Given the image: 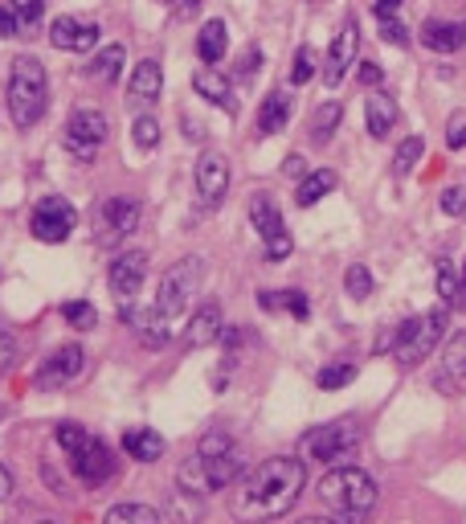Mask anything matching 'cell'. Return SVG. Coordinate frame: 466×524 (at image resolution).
I'll return each instance as SVG.
<instances>
[{
  "instance_id": "obj_1",
  "label": "cell",
  "mask_w": 466,
  "mask_h": 524,
  "mask_svg": "<svg viewBox=\"0 0 466 524\" xmlns=\"http://www.w3.org/2000/svg\"><path fill=\"white\" fill-rule=\"evenodd\" d=\"M303 487H307V463L291 455H274L237 479V492L229 495V512L242 524L274 520L299 504Z\"/></svg>"
},
{
  "instance_id": "obj_2",
  "label": "cell",
  "mask_w": 466,
  "mask_h": 524,
  "mask_svg": "<svg viewBox=\"0 0 466 524\" xmlns=\"http://www.w3.org/2000/svg\"><path fill=\"white\" fill-rule=\"evenodd\" d=\"M9 119L17 127H33L41 115H46L49 103V82H46V66L37 58H17L9 70Z\"/></svg>"
},
{
  "instance_id": "obj_3",
  "label": "cell",
  "mask_w": 466,
  "mask_h": 524,
  "mask_svg": "<svg viewBox=\"0 0 466 524\" xmlns=\"http://www.w3.org/2000/svg\"><path fill=\"white\" fill-rule=\"evenodd\" d=\"M320 500L336 512H369L377 504V484L360 467H331L320 479Z\"/></svg>"
},
{
  "instance_id": "obj_4",
  "label": "cell",
  "mask_w": 466,
  "mask_h": 524,
  "mask_svg": "<svg viewBox=\"0 0 466 524\" xmlns=\"http://www.w3.org/2000/svg\"><path fill=\"white\" fill-rule=\"evenodd\" d=\"M446 320H450V308L442 303V308L426 311V316H409L405 324H397V349L393 352H397L401 365L426 360L437 349V340L446 336Z\"/></svg>"
},
{
  "instance_id": "obj_5",
  "label": "cell",
  "mask_w": 466,
  "mask_h": 524,
  "mask_svg": "<svg viewBox=\"0 0 466 524\" xmlns=\"http://www.w3.org/2000/svg\"><path fill=\"white\" fill-rule=\"evenodd\" d=\"M201 279H204V262H201V258H180L172 271L160 279V295H155V308L164 311L168 320H176V316L188 308V300L196 295Z\"/></svg>"
},
{
  "instance_id": "obj_6",
  "label": "cell",
  "mask_w": 466,
  "mask_h": 524,
  "mask_svg": "<svg viewBox=\"0 0 466 524\" xmlns=\"http://www.w3.org/2000/svg\"><path fill=\"white\" fill-rule=\"evenodd\" d=\"M139 230V201L136 197H107L95 209V238L103 246H119Z\"/></svg>"
},
{
  "instance_id": "obj_7",
  "label": "cell",
  "mask_w": 466,
  "mask_h": 524,
  "mask_svg": "<svg viewBox=\"0 0 466 524\" xmlns=\"http://www.w3.org/2000/svg\"><path fill=\"white\" fill-rule=\"evenodd\" d=\"M311 459L320 463H336V459H348L352 451L360 447V427L356 422H331V427H315L307 438H303Z\"/></svg>"
},
{
  "instance_id": "obj_8",
  "label": "cell",
  "mask_w": 466,
  "mask_h": 524,
  "mask_svg": "<svg viewBox=\"0 0 466 524\" xmlns=\"http://www.w3.org/2000/svg\"><path fill=\"white\" fill-rule=\"evenodd\" d=\"M29 230L37 242H49V246L66 242L70 230H74V205H70L66 197H46V201L33 209Z\"/></svg>"
},
{
  "instance_id": "obj_9",
  "label": "cell",
  "mask_w": 466,
  "mask_h": 524,
  "mask_svg": "<svg viewBox=\"0 0 466 524\" xmlns=\"http://www.w3.org/2000/svg\"><path fill=\"white\" fill-rule=\"evenodd\" d=\"M103 139H107V119H103V111H74V115H70L66 148L78 156V160H90Z\"/></svg>"
},
{
  "instance_id": "obj_10",
  "label": "cell",
  "mask_w": 466,
  "mask_h": 524,
  "mask_svg": "<svg viewBox=\"0 0 466 524\" xmlns=\"http://www.w3.org/2000/svg\"><path fill=\"white\" fill-rule=\"evenodd\" d=\"M356 41H360L356 17H348L340 25V33H336V41H331V49H328V66H323V82H328V87H340L348 66H356Z\"/></svg>"
},
{
  "instance_id": "obj_11",
  "label": "cell",
  "mask_w": 466,
  "mask_h": 524,
  "mask_svg": "<svg viewBox=\"0 0 466 524\" xmlns=\"http://www.w3.org/2000/svg\"><path fill=\"white\" fill-rule=\"evenodd\" d=\"M87 369V352L78 349V344H62L54 357H46V365L37 369V385L46 389H58V385H70L78 381V373Z\"/></svg>"
},
{
  "instance_id": "obj_12",
  "label": "cell",
  "mask_w": 466,
  "mask_h": 524,
  "mask_svg": "<svg viewBox=\"0 0 466 524\" xmlns=\"http://www.w3.org/2000/svg\"><path fill=\"white\" fill-rule=\"evenodd\" d=\"M107 279H111V292H115L119 300H131L147 279V254L144 250H123L119 258H111Z\"/></svg>"
},
{
  "instance_id": "obj_13",
  "label": "cell",
  "mask_w": 466,
  "mask_h": 524,
  "mask_svg": "<svg viewBox=\"0 0 466 524\" xmlns=\"http://www.w3.org/2000/svg\"><path fill=\"white\" fill-rule=\"evenodd\" d=\"M196 193H201L204 205H217L225 193H229V160L221 152H204L196 160Z\"/></svg>"
},
{
  "instance_id": "obj_14",
  "label": "cell",
  "mask_w": 466,
  "mask_h": 524,
  "mask_svg": "<svg viewBox=\"0 0 466 524\" xmlns=\"http://www.w3.org/2000/svg\"><path fill=\"white\" fill-rule=\"evenodd\" d=\"M49 41L58 49H66V54H82V49H90L98 41V25L95 21H78V17H58L49 25Z\"/></svg>"
},
{
  "instance_id": "obj_15",
  "label": "cell",
  "mask_w": 466,
  "mask_h": 524,
  "mask_svg": "<svg viewBox=\"0 0 466 524\" xmlns=\"http://www.w3.org/2000/svg\"><path fill=\"white\" fill-rule=\"evenodd\" d=\"M70 459H74V471H78V479H82V484H103V479L115 471L111 447H107V443H98V438H90L87 447L78 451V455H70Z\"/></svg>"
},
{
  "instance_id": "obj_16",
  "label": "cell",
  "mask_w": 466,
  "mask_h": 524,
  "mask_svg": "<svg viewBox=\"0 0 466 524\" xmlns=\"http://www.w3.org/2000/svg\"><path fill=\"white\" fill-rule=\"evenodd\" d=\"M201 463H204V479H209V492L233 487L237 479L245 476V459H242V451H237V447L225 451V455H209V459L201 455Z\"/></svg>"
},
{
  "instance_id": "obj_17",
  "label": "cell",
  "mask_w": 466,
  "mask_h": 524,
  "mask_svg": "<svg viewBox=\"0 0 466 524\" xmlns=\"http://www.w3.org/2000/svg\"><path fill=\"white\" fill-rule=\"evenodd\" d=\"M193 90L201 98H209L213 107H221V111H237V98H233V87H229V78L221 74V70H213V66H201L193 74Z\"/></svg>"
},
{
  "instance_id": "obj_18",
  "label": "cell",
  "mask_w": 466,
  "mask_h": 524,
  "mask_svg": "<svg viewBox=\"0 0 466 524\" xmlns=\"http://www.w3.org/2000/svg\"><path fill=\"white\" fill-rule=\"evenodd\" d=\"M123 320H127V324H136L139 340H144L147 349H160V344H168V340H172V320H168L160 308H152V311H131V308H123Z\"/></svg>"
},
{
  "instance_id": "obj_19",
  "label": "cell",
  "mask_w": 466,
  "mask_h": 524,
  "mask_svg": "<svg viewBox=\"0 0 466 524\" xmlns=\"http://www.w3.org/2000/svg\"><path fill=\"white\" fill-rule=\"evenodd\" d=\"M421 46L434 49V54H454L466 46V25L462 21H426L421 25Z\"/></svg>"
},
{
  "instance_id": "obj_20",
  "label": "cell",
  "mask_w": 466,
  "mask_h": 524,
  "mask_svg": "<svg viewBox=\"0 0 466 524\" xmlns=\"http://www.w3.org/2000/svg\"><path fill=\"white\" fill-rule=\"evenodd\" d=\"M364 123H369L372 139H388V131L397 127V103H393V95L372 90V95L364 98Z\"/></svg>"
},
{
  "instance_id": "obj_21",
  "label": "cell",
  "mask_w": 466,
  "mask_h": 524,
  "mask_svg": "<svg viewBox=\"0 0 466 524\" xmlns=\"http://www.w3.org/2000/svg\"><path fill=\"white\" fill-rule=\"evenodd\" d=\"M221 332H225V324H221V308H217V303H204V308H196L193 320H188L185 344H188V349H204V344L221 340Z\"/></svg>"
},
{
  "instance_id": "obj_22",
  "label": "cell",
  "mask_w": 466,
  "mask_h": 524,
  "mask_svg": "<svg viewBox=\"0 0 466 524\" xmlns=\"http://www.w3.org/2000/svg\"><path fill=\"white\" fill-rule=\"evenodd\" d=\"M160 90H164V70H160V62L144 58L136 70H131V82H127V95L136 98V103H155L160 98Z\"/></svg>"
},
{
  "instance_id": "obj_23",
  "label": "cell",
  "mask_w": 466,
  "mask_h": 524,
  "mask_svg": "<svg viewBox=\"0 0 466 524\" xmlns=\"http://www.w3.org/2000/svg\"><path fill=\"white\" fill-rule=\"evenodd\" d=\"M291 111H295V98L287 95V90H270V95L262 98V107H258V131H262V136L282 131L287 119H291Z\"/></svg>"
},
{
  "instance_id": "obj_24",
  "label": "cell",
  "mask_w": 466,
  "mask_h": 524,
  "mask_svg": "<svg viewBox=\"0 0 466 524\" xmlns=\"http://www.w3.org/2000/svg\"><path fill=\"white\" fill-rule=\"evenodd\" d=\"M250 222H254V230L262 233V242H270V238L287 233L279 205H274V197H266V193H254V197H250Z\"/></svg>"
},
{
  "instance_id": "obj_25",
  "label": "cell",
  "mask_w": 466,
  "mask_h": 524,
  "mask_svg": "<svg viewBox=\"0 0 466 524\" xmlns=\"http://www.w3.org/2000/svg\"><path fill=\"white\" fill-rule=\"evenodd\" d=\"M225 49H229V30H225V21H204L201 33H196V54H201L204 66H217L225 58Z\"/></svg>"
},
{
  "instance_id": "obj_26",
  "label": "cell",
  "mask_w": 466,
  "mask_h": 524,
  "mask_svg": "<svg viewBox=\"0 0 466 524\" xmlns=\"http://www.w3.org/2000/svg\"><path fill=\"white\" fill-rule=\"evenodd\" d=\"M123 451L131 459H139V463H155V459L164 455V438L155 435L152 427H131L123 435Z\"/></svg>"
},
{
  "instance_id": "obj_27",
  "label": "cell",
  "mask_w": 466,
  "mask_h": 524,
  "mask_svg": "<svg viewBox=\"0 0 466 524\" xmlns=\"http://www.w3.org/2000/svg\"><path fill=\"white\" fill-rule=\"evenodd\" d=\"M123 62H127V49L115 41V46L98 49V54H95V62L87 66V74L95 78V82H103V87H115V82H119V74H123Z\"/></svg>"
},
{
  "instance_id": "obj_28",
  "label": "cell",
  "mask_w": 466,
  "mask_h": 524,
  "mask_svg": "<svg viewBox=\"0 0 466 524\" xmlns=\"http://www.w3.org/2000/svg\"><path fill=\"white\" fill-rule=\"evenodd\" d=\"M331 189H336V173H331V168H315V173H307L299 181V193H295V201H299L303 209H311V205L323 201Z\"/></svg>"
},
{
  "instance_id": "obj_29",
  "label": "cell",
  "mask_w": 466,
  "mask_h": 524,
  "mask_svg": "<svg viewBox=\"0 0 466 524\" xmlns=\"http://www.w3.org/2000/svg\"><path fill=\"white\" fill-rule=\"evenodd\" d=\"M168 516L176 524H196L204 516V500L196 492H185V487H176L172 500H168Z\"/></svg>"
},
{
  "instance_id": "obj_30",
  "label": "cell",
  "mask_w": 466,
  "mask_h": 524,
  "mask_svg": "<svg viewBox=\"0 0 466 524\" xmlns=\"http://www.w3.org/2000/svg\"><path fill=\"white\" fill-rule=\"evenodd\" d=\"M103 524H160V512L152 504H115L107 508Z\"/></svg>"
},
{
  "instance_id": "obj_31",
  "label": "cell",
  "mask_w": 466,
  "mask_h": 524,
  "mask_svg": "<svg viewBox=\"0 0 466 524\" xmlns=\"http://www.w3.org/2000/svg\"><path fill=\"white\" fill-rule=\"evenodd\" d=\"M340 119H344V107L336 103V98H331V103H323V107L315 111V119H311V139H315V144H328L331 131L340 127Z\"/></svg>"
},
{
  "instance_id": "obj_32",
  "label": "cell",
  "mask_w": 466,
  "mask_h": 524,
  "mask_svg": "<svg viewBox=\"0 0 466 524\" xmlns=\"http://www.w3.org/2000/svg\"><path fill=\"white\" fill-rule=\"evenodd\" d=\"M62 320L78 332H90L98 324V311H95V303H87V300H70V303H62Z\"/></svg>"
},
{
  "instance_id": "obj_33",
  "label": "cell",
  "mask_w": 466,
  "mask_h": 524,
  "mask_svg": "<svg viewBox=\"0 0 466 524\" xmlns=\"http://www.w3.org/2000/svg\"><path fill=\"white\" fill-rule=\"evenodd\" d=\"M421 152H426V139H421V136L401 139L397 156H393V173H397V176H409V173H413V165L421 160Z\"/></svg>"
},
{
  "instance_id": "obj_34",
  "label": "cell",
  "mask_w": 466,
  "mask_h": 524,
  "mask_svg": "<svg viewBox=\"0 0 466 524\" xmlns=\"http://www.w3.org/2000/svg\"><path fill=\"white\" fill-rule=\"evenodd\" d=\"M344 287H348L352 300H369L377 283H372V271L364 266V262H352L348 271H344Z\"/></svg>"
},
{
  "instance_id": "obj_35",
  "label": "cell",
  "mask_w": 466,
  "mask_h": 524,
  "mask_svg": "<svg viewBox=\"0 0 466 524\" xmlns=\"http://www.w3.org/2000/svg\"><path fill=\"white\" fill-rule=\"evenodd\" d=\"M437 295H442L446 308H458V275L450 258H437Z\"/></svg>"
},
{
  "instance_id": "obj_36",
  "label": "cell",
  "mask_w": 466,
  "mask_h": 524,
  "mask_svg": "<svg viewBox=\"0 0 466 524\" xmlns=\"http://www.w3.org/2000/svg\"><path fill=\"white\" fill-rule=\"evenodd\" d=\"M311 78H315V49L299 46L295 49V62H291V82L295 87H307Z\"/></svg>"
},
{
  "instance_id": "obj_37",
  "label": "cell",
  "mask_w": 466,
  "mask_h": 524,
  "mask_svg": "<svg viewBox=\"0 0 466 524\" xmlns=\"http://www.w3.org/2000/svg\"><path fill=\"white\" fill-rule=\"evenodd\" d=\"M352 377H356V365H348V360H344V365H328V369H320V377H315V381H320V389H328V393H331V389H344Z\"/></svg>"
},
{
  "instance_id": "obj_38",
  "label": "cell",
  "mask_w": 466,
  "mask_h": 524,
  "mask_svg": "<svg viewBox=\"0 0 466 524\" xmlns=\"http://www.w3.org/2000/svg\"><path fill=\"white\" fill-rule=\"evenodd\" d=\"M131 139H136L144 152H152V148L160 144V123H155L152 115H139L136 123H131Z\"/></svg>"
},
{
  "instance_id": "obj_39",
  "label": "cell",
  "mask_w": 466,
  "mask_h": 524,
  "mask_svg": "<svg viewBox=\"0 0 466 524\" xmlns=\"http://www.w3.org/2000/svg\"><path fill=\"white\" fill-rule=\"evenodd\" d=\"M233 447H237V443H233V438L225 435V430H209V435H204L201 443H196V455L209 459V455H225V451H233Z\"/></svg>"
},
{
  "instance_id": "obj_40",
  "label": "cell",
  "mask_w": 466,
  "mask_h": 524,
  "mask_svg": "<svg viewBox=\"0 0 466 524\" xmlns=\"http://www.w3.org/2000/svg\"><path fill=\"white\" fill-rule=\"evenodd\" d=\"M446 369L454 373V377H466V332H458V336L450 340V349H446Z\"/></svg>"
},
{
  "instance_id": "obj_41",
  "label": "cell",
  "mask_w": 466,
  "mask_h": 524,
  "mask_svg": "<svg viewBox=\"0 0 466 524\" xmlns=\"http://www.w3.org/2000/svg\"><path fill=\"white\" fill-rule=\"evenodd\" d=\"M58 443L70 451V455H78V451L90 443V435L82 427H74V422H62V427H58Z\"/></svg>"
},
{
  "instance_id": "obj_42",
  "label": "cell",
  "mask_w": 466,
  "mask_h": 524,
  "mask_svg": "<svg viewBox=\"0 0 466 524\" xmlns=\"http://www.w3.org/2000/svg\"><path fill=\"white\" fill-rule=\"evenodd\" d=\"M446 144L454 148V152L466 148V111H454V115L446 119Z\"/></svg>"
},
{
  "instance_id": "obj_43",
  "label": "cell",
  "mask_w": 466,
  "mask_h": 524,
  "mask_svg": "<svg viewBox=\"0 0 466 524\" xmlns=\"http://www.w3.org/2000/svg\"><path fill=\"white\" fill-rule=\"evenodd\" d=\"M12 13H17L21 25H37L41 13H46V0H12Z\"/></svg>"
},
{
  "instance_id": "obj_44",
  "label": "cell",
  "mask_w": 466,
  "mask_h": 524,
  "mask_svg": "<svg viewBox=\"0 0 466 524\" xmlns=\"http://www.w3.org/2000/svg\"><path fill=\"white\" fill-rule=\"evenodd\" d=\"M442 214H450V217L466 214V189L462 185H450L446 193H442Z\"/></svg>"
},
{
  "instance_id": "obj_45",
  "label": "cell",
  "mask_w": 466,
  "mask_h": 524,
  "mask_svg": "<svg viewBox=\"0 0 466 524\" xmlns=\"http://www.w3.org/2000/svg\"><path fill=\"white\" fill-rule=\"evenodd\" d=\"M12 357H17V336H12L9 324L0 320V373L12 365Z\"/></svg>"
},
{
  "instance_id": "obj_46",
  "label": "cell",
  "mask_w": 466,
  "mask_h": 524,
  "mask_svg": "<svg viewBox=\"0 0 466 524\" xmlns=\"http://www.w3.org/2000/svg\"><path fill=\"white\" fill-rule=\"evenodd\" d=\"M380 38H385L388 46H409V30L401 25V21H393V17L380 21Z\"/></svg>"
},
{
  "instance_id": "obj_47",
  "label": "cell",
  "mask_w": 466,
  "mask_h": 524,
  "mask_svg": "<svg viewBox=\"0 0 466 524\" xmlns=\"http://www.w3.org/2000/svg\"><path fill=\"white\" fill-rule=\"evenodd\" d=\"M282 308L291 311L295 320H307L311 316V303H307V295L303 292H282Z\"/></svg>"
},
{
  "instance_id": "obj_48",
  "label": "cell",
  "mask_w": 466,
  "mask_h": 524,
  "mask_svg": "<svg viewBox=\"0 0 466 524\" xmlns=\"http://www.w3.org/2000/svg\"><path fill=\"white\" fill-rule=\"evenodd\" d=\"M291 250H295L291 233H279V238H270V242H266V258H270V262H282Z\"/></svg>"
},
{
  "instance_id": "obj_49",
  "label": "cell",
  "mask_w": 466,
  "mask_h": 524,
  "mask_svg": "<svg viewBox=\"0 0 466 524\" xmlns=\"http://www.w3.org/2000/svg\"><path fill=\"white\" fill-rule=\"evenodd\" d=\"M17 30H21V21L12 13V4H0V38H12Z\"/></svg>"
},
{
  "instance_id": "obj_50",
  "label": "cell",
  "mask_w": 466,
  "mask_h": 524,
  "mask_svg": "<svg viewBox=\"0 0 466 524\" xmlns=\"http://www.w3.org/2000/svg\"><path fill=\"white\" fill-rule=\"evenodd\" d=\"M380 78H385V70H380L377 62H360V82H364V87H380Z\"/></svg>"
},
{
  "instance_id": "obj_51",
  "label": "cell",
  "mask_w": 466,
  "mask_h": 524,
  "mask_svg": "<svg viewBox=\"0 0 466 524\" xmlns=\"http://www.w3.org/2000/svg\"><path fill=\"white\" fill-rule=\"evenodd\" d=\"M258 62H262V49H258V46H250V49H245V58H242V70H237V74H242V78H250L254 70H258Z\"/></svg>"
},
{
  "instance_id": "obj_52",
  "label": "cell",
  "mask_w": 466,
  "mask_h": 524,
  "mask_svg": "<svg viewBox=\"0 0 466 524\" xmlns=\"http://www.w3.org/2000/svg\"><path fill=\"white\" fill-rule=\"evenodd\" d=\"M282 173H287V176H299V181H303V176H307V160H303V156H287Z\"/></svg>"
},
{
  "instance_id": "obj_53",
  "label": "cell",
  "mask_w": 466,
  "mask_h": 524,
  "mask_svg": "<svg viewBox=\"0 0 466 524\" xmlns=\"http://www.w3.org/2000/svg\"><path fill=\"white\" fill-rule=\"evenodd\" d=\"M401 4H405V0H372V9H377V17H380V21L393 17V13H397Z\"/></svg>"
},
{
  "instance_id": "obj_54",
  "label": "cell",
  "mask_w": 466,
  "mask_h": 524,
  "mask_svg": "<svg viewBox=\"0 0 466 524\" xmlns=\"http://www.w3.org/2000/svg\"><path fill=\"white\" fill-rule=\"evenodd\" d=\"M9 495H12V471L0 463V500H9Z\"/></svg>"
},
{
  "instance_id": "obj_55",
  "label": "cell",
  "mask_w": 466,
  "mask_h": 524,
  "mask_svg": "<svg viewBox=\"0 0 466 524\" xmlns=\"http://www.w3.org/2000/svg\"><path fill=\"white\" fill-rule=\"evenodd\" d=\"M364 516L369 512H336V520L340 524H364Z\"/></svg>"
},
{
  "instance_id": "obj_56",
  "label": "cell",
  "mask_w": 466,
  "mask_h": 524,
  "mask_svg": "<svg viewBox=\"0 0 466 524\" xmlns=\"http://www.w3.org/2000/svg\"><path fill=\"white\" fill-rule=\"evenodd\" d=\"M458 308H466V258H462V279H458Z\"/></svg>"
},
{
  "instance_id": "obj_57",
  "label": "cell",
  "mask_w": 466,
  "mask_h": 524,
  "mask_svg": "<svg viewBox=\"0 0 466 524\" xmlns=\"http://www.w3.org/2000/svg\"><path fill=\"white\" fill-rule=\"evenodd\" d=\"M299 524H340V520H328V516H303Z\"/></svg>"
},
{
  "instance_id": "obj_58",
  "label": "cell",
  "mask_w": 466,
  "mask_h": 524,
  "mask_svg": "<svg viewBox=\"0 0 466 524\" xmlns=\"http://www.w3.org/2000/svg\"><path fill=\"white\" fill-rule=\"evenodd\" d=\"M196 4H201V0H185V9H196Z\"/></svg>"
},
{
  "instance_id": "obj_59",
  "label": "cell",
  "mask_w": 466,
  "mask_h": 524,
  "mask_svg": "<svg viewBox=\"0 0 466 524\" xmlns=\"http://www.w3.org/2000/svg\"><path fill=\"white\" fill-rule=\"evenodd\" d=\"M41 524H54V520H41Z\"/></svg>"
}]
</instances>
